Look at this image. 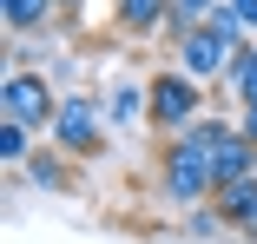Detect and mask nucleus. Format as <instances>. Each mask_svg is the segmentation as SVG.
Segmentation results:
<instances>
[{"label": "nucleus", "instance_id": "f257e3e1", "mask_svg": "<svg viewBox=\"0 0 257 244\" xmlns=\"http://www.w3.org/2000/svg\"><path fill=\"white\" fill-rule=\"evenodd\" d=\"M159 178H165V198L172 205H211L218 198V172H211V152L204 145H191L185 132L165 139V152H159Z\"/></svg>", "mask_w": 257, "mask_h": 244}, {"label": "nucleus", "instance_id": "f03ea898", "mask_svg": "<svg viewBox=\"0 0 257 244\" xmlns=\"http://www.w3.org/2000/svg\"><path fill=\"white\" fill-rule=\"evenodd\" d=\"M106 126H112V119H106V106H99L92 92H66V99H60V119H53L46 139H53L66 159H106Z\"/></svg>", "mask_w": 257, "mask_h": 244}, {"label": "nucleus", "instance_id": "7ed1b4c3", "mask_svg": "<svg viewBox=\"0 0 257 244\" xmlns=\"http://www.w3.org/2000/svg\"><path fill=\"white\" fill-rule=\"evenodd\" d=\"M60 99H66V92H53V86H46V73L14 66V73H7V86H0V119H20L27 132H53Z\"/></svg>", "mask_w": 257, "mask_h": 244}, {"label": "nucleus", "instance_id": "20e7f679", "mask_svg": "<svg viewBox=\"0 0 257 244\" xmlns=\"http://www.w3.org/2000/svg\"><path fill=\"white\" fill-rule=\"evenodd\" d=\"M198 112H204V86L185 73V66H172V73H152V126L159 132H185V126H198Z\"/></svg>", "mask_w": 257, "mask_h": 244}, {"label": "nucleus", "instance_id": "39448f33", "mask_svg": "<svg viewBox=\"0 0 257 244\" xmlns=\"http://www.w3.org/2000/svg\"><path fill=\"white\" fill-rule=\"evenodd\" d=\"M231 53H237V46L218 33V27H198L185 46H178V66L198 79V86H211V79H224V66H231Z\"/></svg>", "mask_w": 257, "mask_h": 244}, {"label": "nucleus", "instance_id": "423d86ee", "mask_svg": "<svg viewBox=\"0 0 257 244\" xmlns=\"http://www.w3.org/2000/svg\"><path fill=\"white\" fill-rule=\"evenodd\" d=\"M211 205L224 211V224H231V231L257 237V172H250V178H237V185H224V191H218Z\"/></svg>", "mask_w": 257, "mask_h": 244}, {"label": "nucleus", "instance_id": "0eeeda50", "mask_svg": "<svg viewBox=\"0 0 257 244\" xmlns=\"http://www.w3.org/2000/svg\"><path fill=\"white\" fill-rule=\"evenodd\" d=\"M27 178H33L40 191H79V178H73V165H66V152H60V145H33Z\"/></svg>", "mask_w": 257, "mask_h": 244}, {"label": "nucleus", "instance_id": "6e6552de", "mask_svg": "<svg viewBox=\"0 0 257 244\" xmlns=\"http://www.w3.org/2000/svg\"><path fill=\"white\" fill-rule=\"evenodd\" d=\"M145 112H152V79H119L106 92V119L112 126H139Z\"/></svg>", "mask_w": 257, "mask_h": 244}, {"label": "nucleus", "instance_id": "1a4fd4ad", "mask_svg": "<svg viewBox=\"0 0 257 244\" xmlns=\"http://www.w3.org/2000/svg\"><path fill=\"white\" fill-rule=\"evenodd\" d=\"M112 14H119V27H125V33L159 40V27H165V14H172V0H112Z\"/></svg>", "mask_w": 257, "mask_h": 244}, {"label": "nucleus", "instance_id": "9d476101", "mask_svg": "<svg viewBox=\"0 0 257 244\" xmlns=\"http://www.w3.org/2000/svg\"><path fill=\"white\" fill-rule=\"evenodd\" d=\"M53 14H60V0H0V20H7V33H40Z\"/></svg>", "mask_w": 257, "mask_h": 244}, {"label": "nucleus", "instance_id": "9b49d317", "mask_svg": "<svg viewBox=\"0 0 257 244\" xmlns=\"http://www.w3.org/2000/svg\"><path fill=\"white\" fill-rule=\"evenodd\" d=\"M224 86L237 92V106H257V46H237V53H231Z\"/></svg>", "mask_w": 257, "mask_h": 244}, {"label": "nucleus", "instance_id": "f8f14e48", "mask_svg": "<svg viewBox=\"0 0 257 244\" xmlns=\"http://www.w3.org/2000/svg\"><path fill=\"white\" fill-rule=\"evenodd\" d=\"M0 159H7V165H27L33 159V132L20 119H0Z\"/></svg>", "mask_w": 257, "mask_h": 244}, {"label": "nucleus", "instance_id": "ddd939ff", "mask_svg": "<svg viewBox=\"0 0 257 244\" xmlns=\"http://www.w3.org/2000/svg\"><path fill=\"white\" fill-rule=\"evenodd\" d=\"M218 224H224V211H218V205H191V211H185V231H191V237H211Z\"/></svg>", "mask_w": 257, "mask_h": 244}, {"label": "nucleus", "instance_id": "4468645a", "mask_svg": "<svg viewBox=\"0 0 257 244\" xmlns=\"http://www.w3.org/2000/svg\"><path fill=\"white\" fill-rule=\"evenodd\" d=\"M237 132H244V139L257 145V106H237Z\"/></svg>", "mask_w": 257, "mask_h": 244}, {"label": "nucleus", "instance_id": "2eb2a0df", "mask_svg": "<svg viewBox=\"0 0 257 244\" xmlns=\"http://www.w3.org/2000/svg\"><path fill=\"white\" fill-rule=\"evenodd\" d=\"M231 7L244 14V27H257V0H231Z\"/></svg>", "mask_w": 257, "mask_h": 244}, {"label": "nucleus", "instance_id": "dca6fc26", "mask_svg": "<svg viewBox=\"0 0 257 244\" xmlns=\"http://www.w3.org/2000/svg\"><path fill=\"white\" fill-rule=\"evenodd\" d=\"M178 7H191V14H211V7H224V0H178Z\"/></svg>", "mask_w": 257, "mask_h": 244}, {"label": "nucleus", "instance_id": "f3484780", "mask_svg": "<svg viewBox=\"0 0 257 244\" xmlns=\"http://www.w3.org/2000/svg\"><path fill=\"white\" fill-rule=\"evenodd\" d=\"M60 7H86V0H60Z\"/></svg>", "mask_w": 257, "mask_h": 244}]
</instances>
